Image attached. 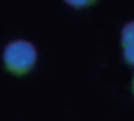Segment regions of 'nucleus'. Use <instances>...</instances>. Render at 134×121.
<instances>
[{"label": "nucleus", "mask_w": 134, "mask_h": 121, "mask_svg": "<svg viewBox=\"0 0 134 121\" xmlns=\"http://www.w3.org/2000/svg\"><path fill=\"white\" fill-rule=\"evenodd\" d=\"M132 92H134V79H132Z\"/></svg>", "instance_id": "nucleus-5"}, {"label": "nucleus", "mask_w": 134, "mask_h": 121, "mask_svg": "<svg viewBox=\"0 0 134 121\" xmlns=\"http://www.w3.org/2000/svg\"><path fill=\"white\" fill-rule=\"evenodd\" d=\"M3 65L14 75H26L32 70L37 60V51L32 43L26 39H15L3 49Z\"/></svg>", "instance_id": "nucleus-1"}, {"label": "nucleus", "mask_w": 134, "mask_h": 121, "mask_svg": "<svg viewBox=\"0 0 134 121\" xmlns=\"http://www.w3.org/2000/svg\"><path fill=\"white\" fill-rule=\"evenodd\" d=\"M68 5L75 7V9H83V7H88L92 3H95V0H65Z\"/></svg>", "instance_id": "nucleus-3"}, {"label": "nucleus", "mask_w": 134, "mask_h": 121, "mask_svg": "<svg viewBox=\"0 0 134 121\" xmlns=\"http://www.w3.org/2000/svg\"><path fill=\"white\" fill-rule=\"evenodd\" d=\"M124 60L129 65L134 67V46H126L124 48Z\"/></svg>", "instance_id": "nucleus-4"}, {"label": "nucleus", "mask_w": 134, "mask_h": 121, "mask_svg": "<svg viewBox=\"0 0 134 121\" xmlns=\"http://www.w3.org/2000/svg\"><path fill=\"white\" fill-rule=\"evenodd\" d=\"M121 44L122 48L126 46H134V21L127 22L121 31Z\"/></svg>", "instance_id": "nucleus-2"}]
</instances>
